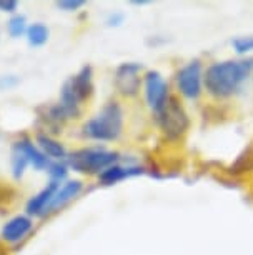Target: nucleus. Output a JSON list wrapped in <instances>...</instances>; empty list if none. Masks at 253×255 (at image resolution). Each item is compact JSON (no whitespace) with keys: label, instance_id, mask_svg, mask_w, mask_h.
<instances>
[{"label":"nucleus","instance_id":"4be33fe9","mask_svg":"<svg viewBox=\"0 0 253 255\" xmlns=\"http://www.w3.org/2000/svg\"><path fill=\"white\" fill-rule=\"evenodd\" d=\"M17 82H18V79L17 77H13V75H5V77H0V89H10V87H13V85H17Z\"/></svg>","mask_w":253,"mask_h":255},{"label":"nucleus","instance_id":"20e7f679","mask_svg":"<svg viewBox=\"0 0 253 255\" xmlns=\"http://www.w3.org/2000/svg\"><path fill=\"white\" fill-rule=\"evenodd\" d=\"M118 158L117 152L103 150V148H82L67 157L69 167L80 174H102L108 167L115 165Z\"/></svg>","mask_w":253,"mask_h":255},{"label":"nucleus","instance_id":"ddd939ff","mask_svg":"<svg viewBox=\"0 0 253 255\" xmlns=\"http://www.w3.org/2000/svg\"><path fill=\"white\" fill-rule=\"evenodd\" d=\"M15 145L20 148L23 153H25L28 163L35 167L37 170H44V168L49 167V163H50L49 157H47L45 153L42 152L37 145H33V143L28 140V138H22V140L15 142Z\"/></svg>","mask_w":253,"mask_h":255},{"label":"nucleus","instance_id":"5701e85b","mask_svg":"<svg viewBox=\"0 0 253 255\" xmlns=\"http://www.w3.org/2000/svg\"><path fill=\"white\" fill-rule=\"evenodd\" d=\"M123 20V13H112L110 17L107 18V25H120Z\"/></svg>","mask_w":253,"mask_h":255},{"label":"nucleus","instance_id":"b1692460","mask_svg":"<svg viewBox=\"0 0 253 255\" xmlns=\"http://www.w3.org/2000/svg\"><path fill=\"white\" fill-rule=\"evenodd\" d=\"M133 5H147V3H149V2H147V0H133Z\"/></svg>","mask_w":253,"mask_h":255},{"label":"nucleus","instance_id":"9d476101","mask_svg":"<svg viewBox=\"0 0 253 255\" xmlns=\"http://www.w3.org/2000/svg\"><path fill=\"white\" fill-rule=\"evenodd\" d=\"M57 189H59V184L50 180V184L47 185L45 189H42L39 194L33 195L32 199L27 202V214L33 215V217H42V215H45Z\"/></svg>","mask_w":253,"mask_h":255},{"label":"nucleus","instance_id":"f8f14e48","mask_svg":"<svg viewBox=\"0 0 253 255\" xmlns=\"http://www.w3.org/2000/svg\"><path fill=\"white\" fill-rule=\"evenodd\" d=\"M143 174V170L140 167H123V165H112L108 167L107 170H103L102 174L98 175V180L102 185H113L117 182H122L128 179V177H135Z\"/></svg>","mask_w":253,"mask_h":255},{"label":"nucleus","instance_id":"6ab92c4d","mask_svg":"<svg viewBox=\"0 0 253 255\" xmlns=\"http://www.w3.org/2000/svg\"><path fill=\"white\" fill-rule=\"evenodd\" d=\"M47 172H49L52 182H57L59 184L60 180H64L67 174H69V170H67V165L64 162H50L49 167H47Z\"/></svg>","mask_w":253,"mask_h":255},{"label":"nucleus","instance_id":"39448f33","mask_svg":"<svg viewBox=\"0 0 253 255\" xmlns=\"http://www.w3.org/2000/svg\"><path fill=\"white\" fill-rule=\"evenodd\" d=\"M157 120L160 124V128L164 130L165 137L169 140H176L187 132L190 120L188 115L182 107V104L176 100V97H169L162 110L157 114Z\"/></svg>","mask_w":253,"mask_h":255},{"label":"nucleus","instance_id":"f03ea898","mask_svg":"<svg viewBox=\"0 0 253 255\" xmlns=\"http://www.w3.org/2000/svg\"><path fill=\"white\" fill-rule=\"evenodd\" d=\"M92 67L85 65L79 74L72 75L62 85L60 90V105L69 119H77L80 115V107L85 100H88L93 94V79Z\"/></svg>","mask_w":253,"mask_h":255},{"label":"nucleus","instance_id":"2eb2a0df","mask_svg":"<svg viewBox=\"0 0 253 255\" xmlns=\"http://www.w3.org/2000/svg\"><path fill=\"white\" fill-rule=\"evenodd\" d=\"M27 42L28 45L32 47H42L49 42V37H50V30L45 23L42 22H35L32 25H28L27 28Z\"/></svg>","mask_w":253,"mask_h":255},{"label":"nucleus","instance_id":"0eeeda50","mask_svg":"<svg viewBox=\"0 0 253 255\" xmlns=\"http://www.w3.org/2000/svg\"><path fill=\"white\" fill-rule=\"evenodd\" d=\"M142 64L138 62H123L117 67L115 75H113V84L118 94L123 97H135L140 92L142 85Z\"/></svg>","mask_w":253,"mask_h":255},{"label":"nucleus","instance_id":"6e6552de","mask_svg":"<svg viewBox=\"0 0 253 255\" xmlns=\"http://www.w3.org/2000/svg\"><path fill=\"white\" fill-rule=\"evenodd\" d=\"M143 84H145L147 104H149V107L154 110V114L157 115L170 97L169 85H167V82L164 77H162L160 72H157V70L147 72L145 79H143Z\"/></svg>","mask_w":253,"mask_h":255},{"label":"nucleus","instance_id":"f257e3e1","mask_svg":"<svg viewBox=\"0 0 253 255\" xmlns=\"http://www.w3.org/2000/svg\"><path fill=\"white\" fill-rule=\"evenodd\" d=\"M253 70V59L215 62L205 70L203 85L210 95L227 99L237 92Z\"/></svg>","mask_w":253,"mask_h":255},{"label":"nucleus","instance_id":"7ed1b4c3","mask_svg":"<svg viewBox=\"0 0 253 255\" xmlns=\"http://www.w3.org/2000/svg\"><path fill=\"white\" fill-rule=\"evenodd\" d=\"M123 128V110L118 102H108L93 119L84 124V135L98 142L117 140Z\"/></svg>","mask_w":253,"mask_h":255},{"label":"nucleus","instance_id":"a211bd4d","mask_svg":"<svg viewBox=\"0 0 253 255\" xmlns=\"http://www.w3.org/2000/svg\"><path fill=\"white\" fill-rule=\"evenodd\" d=\"M232 47L237 54H248V52L253 50V35H242V37H237L232 40Z\"/></svg>","mask_w":253,"mask_h":255},{"label":"nucleus","instance_id":"1a4fd4ad","mask_svg":"<svg viewBox=\"0 0 253 255\" xmlns=\"http://www.w3.org/2000/svg\"><path fill=\"white\" fill-rule=\"evenodd\" d=\"M32 227H33V224L30 219L25 217V215H17V217L10 219L3 225L0 235H2V239L5 240V242L17 244L30 234Z\"/></svg>","mask_w":253,"mask_h":255},{"label":"nucleus","instance_id":"4468645a","mask_svg":"<svg viewBox=\"0 0 253 255\" xmlns=\"http://www.w3.org/2000/svg\"><path fill=\"white\" fill-rule=\"evenodd\" d=\"M37 143H39V148L45 153L49 158H54L57 162H62L64 158H67V150L65 147L62 145L59 140L52 138L49 133H39L37 135Z\"/></svg>","mask_w":253,"mask_h":255},{"label":"nucleus","instance_id":"aec40b11","mask_svg":"<svg viewBox=\"0 0 253 255\" xmlns=\"http://www.w3.org/2000/svg\"><path fill=\"white\" fill-rule=\"evenodd\" d=\"M55 5L64 12H75L82 5H85V2L84 0H59V2H55Z\"/></svg>","mask_w":253,"mask_h":255},{"label":"nucleus","instance_id":"412c9836","mask_svg":"<svg viewBox=\"0 0 253 255\" xmlns=\"http://www.w3.org/2000/svg\"><path fill=\"white\" fill-rule=\"evenodd\" d=\"M18 7V2L15 0H0V12H7V13H13L17 10Z\"/></svg>","mask_w":253,"mask_h":255},{"label":"nucleus","instance_id":"423d86ee","mask_svg":"<svg viewBox=\"0 0 253 255\" xmlns=\"http://www.w3.org/2000/svg\"><path fill=\"white\" fill-rule=\"evenodd\" d=\"M203 74L200 60H192L176 72V87L185 99L197 100L202 94Z\"/></svg>","mask_w":253,"mask_h":255},{"label":"nucleus","instance_id":"9b49d317","mask_svg":"<svg viewBox=\"0 0 253 255\" xmlns=\"http://www.w3.org/2000/svg\"><path fill=\"white\" fill-rule=\"evenodd\" d=\"M82 189H84V184L80 180H69V182H65L64 185L57 189L54 199H52L47 212H55V210L62 209V207L69 204L70 200H74L75 197H77L80 192H82Z\"/></svg>","mask_w":253,"mask_h":255},{"label":"nucleus","instance_id":"f3484780","mask_svg":"<svg viewBox=\"0 0 253 255\" xmlns=\"http://www.w3.org/2000/svg\"><path fill=\"white\" fill-rule=\"evenodd\" d=\"M8 33L12 37H20L23 33H27V18L25 15H13L7 23Z\"/></svg>","mask_w":253,"mask_h":255},{"label":"nucleus","instance_id":"dca6fc26","mask_svg":"<svg viewBox=\"0 0 253 255\" xmlns=\"http://www.w3.org/2000/svg\"><path fill=\"white\" fill-rule=\"evenodd\" d=\"M10 163H12V175H13V179H17V180L22 179L23 172H25V168L28 165V160H27L25 153H23L20 148L15 145V143H13V147H12Z\"/></svg>","mask_w":253,"mask_h":255}]
</instances>
